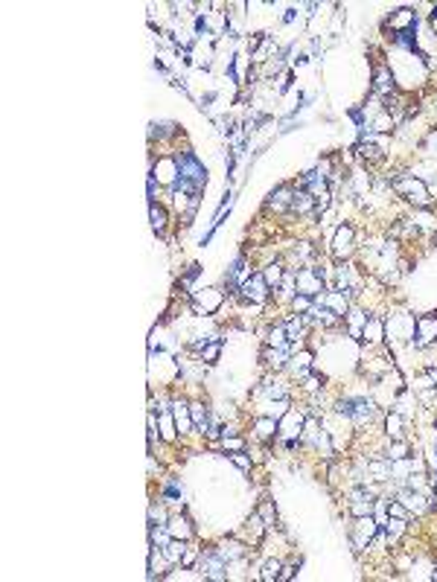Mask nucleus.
<instances>
[{"label": "nucleus", "mask_w": 437, "mask_h": 582, "mask_svg": "<svg viewBox=\"0 0 437 582\" xmlns=\"http://www.w3.org/2000/svg\"><path fill=\"white\" fill-rule=\"evenodd\" d=\"M437 344V312L420 315L417 317V332H414V349H426Z\"/></svg>", "instance_id": "13"}, {"label": "nucleus", "mask_w": 437, "mask_h": 582, "mask_svg": "<svg viewBox=\"0 0 437 582\" xmlns=\"http://www.w3.org/2000/svg\"><path fill=\"white\" fill-rule=\"evenodd\" d=\"M376 533H379V524H376L373 515H358L353 527H350V542H353V550L361 554V550H370Z\"/></svg>", "instance_id": "8"}, {"label": "nucleus", "mask_w": 437, "mask_h": 582, "mask_svg": "<svg viewBox=\"0 0 437 582\" xmlns=\"http://www.w3.org/2000/svg\"><path fill=\"white\" fill-rule=\"evenodd\" d=\"M167 527H170V533H172V539H181V542H190L192 539V524H190V518L181 513V510H175V513H170V522H167Z\"/></svg>", "instance_id": "20"}, {"label": "nucleus", "mask_w": 437, "mask_h": 582, "mask_svg": "<svg viewBox=\"0 0 437 582\" xmlns=\"http://www.w3.org/2000/svg\"><path fill=\"white\" fill-rule=\"evenodd\" d=\"M295 285H297V294H306V297H321L327 291V271L324 268H315V265H306V268H297L295 271Z\"/></svg>", "instance_id": "4"}, {"label": "nucleus", "mask_w": 437, "mask_h": 582, "mask_svg": "<svg viewBox=\"0 0 437 582\" xmlns=\"http://www.w3.org/2000/svg\"><path fill=\"white\" fill-rule=\"evenodd\" d=\"M289 376L292 379H306L309 373H312V352L309 349H297V352H292V358H289Z\"/></svg>", "instance_id": "19"}, {"label": "nucleus", "mask_w": 437, "mask_h": 582, "mask_svg": "<svg viewBox=\"0 0 437 582\" xmlns=\"http://www.w3.org/2000/svg\"><path fill=\"white\" fill-rule=\"evenodd\" d=\"M219 352H222V341L219 338H210L201 347V352H199V361L201 364H213V361H219Z\"/></svg>", "instance_id": "36"}, {"label": "nucleus", "mask_w": 437, "mask_h": 582, "mask_svg": "<svg viewBox=\"0 0 437 582\" xmlns=\"http://www.w3.org/2000/svg\"><path fill=\"white\" fill-rule=\"evenodd\" d=\"M260 271H263V277H265L268 288H271V291H277V288H280V283H283V277H286V271H289V268H286L283 259H274V263H268V265H265V268H260Z\"/></svg>", "instance_id": "26"}, {"label": "nucleus", "mask_w": 437, "mask_h": 582, "mask_svg": "<svg viewBox=\"0 0 437 582\" xmlns=\"http://www.w3.org/2000/svg\"><path fill=\"white\" fill-rule=\"evenodd\" d=\"M222 449L228 451V454H231V451H242L245 442H242V437H239V434H233V437H222Z\"/></svg>", "instance_id": "40"}, {"label": "nucleus", "mask_w": 437, "mask_h": 582, "mask_svg": "<svg viewBox=\"0 0 437 582\" xmlns=\"http://www.w3.org/2000/svg\"><path fill=\"white\" fill-rule=\"evenodd\" d=\"M368 317H370V312H365V309H358V306L353 303L350 306V312H347V335L350 338H356V341H361V329H365V324H368Z\"/></svg>", "instance_id": "24"}, {"label": "nucleus", "mask_w": 437, "mask_h": 582, "mask_svg": "<svg viewBox=\"0 0 437 582\" xmlns=\"http://www.w3.org/2000/svg\"><path fill=\"white\" fill-rule=\"evenodd\" d=\"M195 571L207 579H228V562L222 559V554L216 547H207L199 554V562H195Z\"/></svg>", "instance_id": "10"}, {"label": "nucleus", "mask_w": 437, "mask_h": 582, "mask_svg": "<svg viewBox=\"0 0 437 582\" xmlns=\"http://www.w3.org/2000/svg\"><path fill=\"white\" fill-rule=\"evenodd\" d=\"M149 219H152V227H155V233L163 236L167 233V224H170V216H167V210H163L158 201L149 204Z\"/></svg>", "instance_id": "31"}, {"label": "nucleus", "mask_w": 437, "mask_h": 582, "mask_svg": "<svg viewBox=\"0 0 437 582\" xmlns=\"http://www.w3.org/2000/svg\"><path fill=\"white\" fill-rule=\"evenodd\" d=\"M268 294H271V288L263 277V271H254L251 280H245L242 288H239V297H242L245 303H254V306H263L268 300Z\"/></svg>", "instance_id": "11"}, {"label": "nucleus", "mask_w": 437, "mask_h": 582, "mask_svg": "<svg viewBox=\"0 0 437 582\" xmlns=\"http://www.w3.org/2000/svg\"><path fill=\"white\" fill-rule=\"evenodd\" d=\"M426 376H429V381L437 388V367H426Z\"/></svg>", "instance_id": "44"}, {"label": "nucleus", "mask_w": 437, "mask_h": 582, "mask_svg": "<svg viewBox=\"0 0 437 582\" xmlns=\"http://www.w3.org/2000/svg\"><path fill=\"white\" fill-rule=\"evenodd\" d=\"M356 158L365 163L368 169H373V166L385 163V151L373 143V134H368V137H361V140H358V146H356Z\"/></svg>", "instance_id": "14"}, {"label": "nucleus", "mask_w": 437, "mask_h": 582, "mask_svg": "<svg viewBox=\"0 0 437 582\" xmlns=\"http://www.w3.org/2000/svg\"><path fill=\"white\" fill-rule=\"evenodd\" d=\"M228 457H231V460H233L239 469H242V472H251V457H245L242 451H231Z\"/></svg>", "instance_id": "41"}, {"label": "nucleus", "mask_w": 437, "mask_h": 582, "mask_svg": "<svg viewBox=\"0 0 437 582\" xmlns=\"http://www.w3.org/2000/svg\"><path fill=\"white\" fill-rule=\"evenodd\" d=\"M149 539H152V547H167L172 542V533L167 524H152V530H149Z\"/></svg>", "instance_id": "35"}, {"label": "nucleus", "mask_w": 437, "mask_h": 582, "mask_svg": "<svg viewBox=\"0 0 437 582\" xmlns=\"http://www.w3.org/2000/svg\"><path fill=\"white\" fill-rule=\"evenodd\" d=\"M175 434H178V425H175L172 410L163 408V410H160V440H163V442H175Z\"/></svg>", "instance_id": "32"}, {"label": "nucleus", "mask_w": 437, "mask_h": 582, "mask_svg": "<svg viewBox=\"0 0 437 582\" xmlns=\"http://www.w3.org/2000/svg\"><path fill=\"white\" fill-rule=\"evenodd\" d=\"M178 160V181L181 183H190L192 190H204V183H207V169L199 163V158L192 155V151H178L175 155Z\"/></svg>", "instance_id": "3"}, {"label": "nucleus", "mask_w": 437, "mask_h": 582, "mask_svg": "<svg viewBox=\"0 0 437 582\" xmlns=\"http://www.w3.org/2000/svg\"><path fill=\"white\" fill-rule=\"evenodd\" d=\"M414 332H417V317L414 315H390L385 320V338L390 347H399V344H414Z\"/></svg>", "instance_id": "2"}, {"label": "nucleus", "mask_w": 437, "mask_h": 582, "mask_svg": "<svg viewBox=\"0 0 437 582\" xmlns=\"http://www.w3.org/2000/svg\"><path fill=\"white\" fill-rule=\"evenodd\" d=\"M300 442H306L312 451H318V454H324V457H333V451H336L333 440H329V431L321 425V419H315V417H306L304 440H300Z\"/></svg>", "instance_id": "6"}, {"label": "nucleus", "mask_w": 437, "mask_h": 582, "mask_svg": "<svg viewBox=\"0 0 437 582\" xmlns=\"http://www.w3.org/2000/svg\"><path fill=\"white\" fill-rule=\"evenodd\" d=\"M292 198H295V187L283 183V187H277L274 192L268 195L265 210H268V213H289V210H292Z\"/></svg>", "instance_id": "15"}, {"label": "nucleus", "mask_w": 437, "mask_h": 582, "mask_svg": "<svg viewBox=\"0 0 437 582\" xmlns=\"http://www.w3.org/2000/svg\"><path fill=\"white\" fill-rule=\"evenodd\" d=\"M216 550H219V554H222V559H224V562L231 565V562H242V559L248 556V550H251V547H248L245 542H236V539H224V542H222V544H219Z\"/></svg>", "instance_id": "23"}, {"label": "nucleus", "mask_w": 437, "mask_h": 582, "mask_svg": "<svg viewBox=\"0 0 437 582\" xmlns=\"http://www.w3.org/2000/svg\"><path fill=\"white\" fill-rule=\"evenodd\" d=\"M329 253H333L336 263H347V259L356 253V227L353 224H338V231L333 236V244H329Z\"/></svg>", "instance_id": "9"}, {"label": "nucleus", "mask_w": 437, "mask_h": 582, "mask_svg": "<svg viewBox=\"0 0 437 582\" xmlns=\"http://www.w3.org/2000/svg\"><path fill=\"white\" fill-rule=\"evenodd\" d=\"M187 542H181V539H172L167 547H160L163 550V556H167V565L170 568H175V565H181V559H184V554H187Z\"/></svg>", "instance_id": "30"}, {"label": "nucleus", "mask_w": 437, "mask_h": 582, "mask_svg": "<svg viewBox=\"0 0 437 582\" xmlns=\"http://www.w3.org/2000/svg\"><path fill=\"white\" fill-rule=\"evenodd\" d=\"M222 300H224L222 288H201L192 294V312L195 315H216Z\"/></svg>", "instance_id": "12"}, {"label": "nucleus", "mask_w": 437, "mask_h": 582, "mask_svg": "<svg viewBox=\"0 0 437 582\" xmlns=\"http://www.w3.org/2000/svg\"><path fill=\"white\" fill-rule=\"evenodd\" d=\"M312 306H315L312 297H306V294H295V300H292V312H295V315H309Z\"/></svg>", "instance_id": "38"}, {"label": "nucleus", "mask_w": 437, "mask_h": 582, "mask_svg": "<svg viewBox=\"0 0 437 582\" xmlns=\"http://www.w3.org/2000/svg\"><path fill=\"white\" fill-rule=\"evenodd\" d=\"M390 190H394L399 198H405L414 210H431L434 195L429 190V183L420 175H397L390 178Z\"/></svg>", "instance_id": "1"}, {"label": "nucleus", "mask_w": 437, "mask_h": 582, "mask_svg": "<svg viewBox=\"0 0 437 582\" xmlns=\"http://www.w3.org/2000/svg\"><path fill=\"white\" fill-rule=\"evenodd\" d=\"M195 559H199V550H195V547H187L184 559H181V568H195Z\"/></svg>", "instance_id": "42"}, {"label": "nucleus", "mask_w": 437, "mask_h": 582, "mask_svg": "<svg viewBox=\"0 0 437 582\" xmlns=\"http://www.w3.org/2000/svg\"><path fill=\"white\" fill-rule=\"evenodd\" d=\"M277 431H280V419L277 417L257 413V419H254V437H257L260 442H271V440H277Z\"/></svg>", "instance_id": "16"}, {"label": "nucleus", "mask_w": 437, "mask_h": 582, "mask_svg": "<svg viewBox=\"0 0 437 582\" xmlns=\"http://www.w3.org/2000/svg\"><path fill=\"white\" fill-rule=\"evenodd\" d=\"M304 425H306V417L300 410L289 408L280 417V431H277V440H280V446L286 449H295L300 440H304Z\"/></svg>", "instance_id": "5"}, {"label": "nucleus", "mask_w": 437, "mask_h": 582, "mask_svg": "<svg viewBox=\"0 0 437 582\" xmlns=\"http://www.w3.org/2000/svg\"><path fill=\"white\" fill-rule=\"evenodd\" d=\"M280 574H283V562L280 559H265L260 574H257V579H263V582H280Z\"/></svg>", "instance_id": "33"}, {"label": "nucleus", "mask_w": 437, "mask_h": 582, "mask_svg": "<svg viewBox=\"0 0 437 582\" xmlns=\"http://www.w3.org/2000/svg\"><path fill=\"white\" fill-rule=\"evenodd\" d=\"M385 434L388 440H405V417L397 410H390L385 417Z\"/></svg>", "instance_id": "28"}, {"label": "nucleus", "mask_w": 437, "mask_h": 582, "mask_svg": "<svg viewBox=\"0 0 437 582\" xmlns=\"http://www.w3.org/2000/svg\"><path fill=\"white\" fill-rule=\"evenodd\" d=\"M388 518H402V522H409V518H411V513L405 510V504H402V501L390 498V501H388Z\"/></svg>", "instance_id": "37"}, {"label": "nucleus", "mask_w": 437, "mask_h": 582, "mask_svg": "<svg viewBox=\"0 0 437 582\" xmlns=\"http://www.w3.org/2000/svg\"><path fill=\"white\" fill-rule=\"evenodd\" d=\"M347 498H350V515L353 518H358V515H373L376 513V486H368V483H356L350 492H347Z\"/></svg>", "instance_id": "7"}, {"label": "nucleus", "mask_w": 437, "mask_h": 582, "mask_svg": "<svg viewBox=\"0 0 437 582\" xmlns=\"http://www.w3.org/2000/svg\"><path fill=\"white\" fill-rule=\"evenodd\" d=\"M382 341H385V320H379L376 315H370L368 324H365V329H361V344L379 347Z\"/></svg>", "instance_id": "21"}, {"label": "nucleus", "mask_w": 437, "mask_h": 582, "mask_svg": "<svg viewBox=\"0 0 437 582\" xmlns=\"http://www.w3.org/2000/svg\"><path fill=\"white\" fill-rule=\"evenodd\" d=\"M268 370H274V373H283L286 367H289V358H292V347H286V349H277V347H265L263 349V356Z\"/></svg>", "instance_id": "18"}, {"label": "nucleus", "mask_w": 437, "mask_h": 582, "mask_svg": "<svg viewBox=\"0 0 437 582\" xmlns=\"http://www.w3.org/2000/svg\"><path fill=\"white\" fill-rule=\"evenodd\" d=\"M172 417H175V425H178V434L184 437V434H192V413H190V402L184 399H175L172 402Z\"/></svg>", "instance_id": "22"}, {"label": "nucleus", "mask_w": 437, "mask_h": 582, "mask_svg": "<svg viewBox=\"0 0 437 582\" xmlns=\"http://www.w3.org/2000/svg\"><path fill=\"white\" fill-rule=\"evenodd\" d=\"M382 530L388 533V542L394 544V542H399L402 535H405V530H409V522H402V518H388V522L382 524Z\"/></svg>", "instance_id": "34"}, {"label": "nucleus", "mask_w": 437, "mask_h": 582, "mask_svg": "<svg viewBox=\"0 0 437 582\" xmlns=\"http://www.w3.org/2000/svg\"><path fill=\"white\" fill-rule=\"evenodd\" d=\"M388 26L394 29V33H409V29L417 26V12L414 9H397L388 18Z\"/></svg>", "instance_id": "25"}, {"label": "nucleus", "mask_w": 437, "mask_h": 582, "mask_svg": "<svg viewBox=\"0 0 437 582\" xmlns=\"http://www.w3.org/2000/svg\"><path fill=\"white\" fill-rule=\"evenodd\" d=\"M373 94L376 97H382V99H388V97H394L397 94V79H394V73H390L388 67H376V73H373Z\"/></svg>", "instance_id": "17"}, {"label": "nucleus", "mask_w": 437, "mask_h": 582, "mask_svg": "<svg viewBox=\"0 0 437 582\" xmlns=\"http://www.w3.org/2000/svg\"><path fill=\"white\" fill-rule=\"evenodd\" d=\"M190 413H192V425H195V431L207 434L210 428H213V419H210V410H207L201 402H190Z\"/></svg>", "instance_id": "27"}, {"label": "nucleus", "mask_w": 437, "mask_h": 582, "mask_svg": "<svg viewBox=\"0 0 437 582\" xmlns=\"http://www.w3.org/2000/svg\"><path fill=\"white\" fill-rule=\"evenodd\" d=\"M292 574H295V565H283V574H280V582H286V579H292Z\"/></svg>", "instance_id": "43"}, {"label": "nucleus", "mask_w": 437, "mask_h": 582, "mask_svg": "<svg viewBox=\"0 0 437 582\" xmlns=\"http://www.w3.org/2000/svg\"><path fill=\"white\" fill-rule=\"evenodd\" d=\"M257 513H260V518H263V524H265L268 530H271V527L277 524V513H274V504H271V501H263V507H260Z\"/></svg>", "instance_id": "39"}, {"label": "nucleus", "mask_w": 437, "mask_h": 582, "mask_svg": "<svg viewBox=\"0 0 437 582\" xmlns=\"http://www.w3.org/2000/svg\"><path fill=\"white\" fill-rule=\"evenodd\" d=\"M265 347H277V349L292 347L289 332H286V324H277V326H271V329L265 332Z\"/></svg>", "instance_id": "29"}]
</instances>
